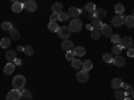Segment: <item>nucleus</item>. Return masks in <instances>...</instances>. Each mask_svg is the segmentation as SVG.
<instances>
[{
  "instance_id": "nucleus-1",
  "label": "nucleus",
  "mask_w": 134,
  "mask_h": 100,
  "mask_svg": "<svg viewBox=\"0 0 134 100\" xmlns=\"http://www.w3.org/2000/svg\"><path fill=\"white\" fill-rule=\"evenodd\" d=\"M12 85L15 90H24V85H26V77L23 75H16L14 76V80H12Z\"/></svg>"
},
{
  "instance_id": "nucleus-2",
  "label": "nucleus",
  "mask_w": 134,
  "mask_h": 100,
  "mask_svg": "<svg viewBox=\"0 0 134 100\" xmlns=\"http://www.w3.org/2000/svg\"><path fill=\"white\" fill-rule=\"evenodd\" d=\"M69 28L71 29V32H79V31L82 29V21H81V19L74 17V19L70 21Z\"/></svg>"
},
{
  "instance_id": "nucleus-3",
  "label": "nucleus",
  "mask_w": 134,
  "mask_h": 100,
  "mask_svg": "<svg viewBox=\"0 0 134 100\" xmlns=\"http://www.w3.org/2000/svg\"><path fill=\"white\" fill-rule=\"evenodd\" d=\"M71 29L70 28H67V27H59L58 29V36L63 40H69V38L71 36Z\"/></svg>"
},
{
  "instance_id": "nucleus-4",
  "label": "nucleus",
  "mask_w": 134,
  "mask_h": 100,
  "mask_svg": "<svg viewBox=\"0 0 134 100\" xmlns=\"http://www.w3.org/2000/svg\"><path fill=\"white\" fill-rule=\"evenodd\" d=\"M125 24V16L124 15H115L113 19H111V26L113 27H122Z\"/></svg>"
},
{
  "instance_id": "nucleus-5",
  "label": "nucleus",
  "mask_w": 134,
  "mask_h": 100,
  "mask_svg": "<svg viewBox=\"0 0 134 100\" xmlns=\"http://www.w3.org/2000/svg\"><path fill=\"white\" fill-rule=\"evenodd\" d=\"M99 29H100V35H103L106 38H111L114 35V33H113V28H111L109 24H102Z\"/></svg>"
},
{
  "instance_id": "nucleus-6",
  "label": "nucleus",
  "mask_w": 134,
  "mask_h": 100,
  "mask_svg": "<svg viewBox=\"0 0 134 100\" xmlns=\"http://www.w3.org/2000/svg\"><path fill=\"white\" fill-rule=\"evenodd\" d=\"M23 7L26 11H28V12H35L38 5L35 3V0H26V2L23 3Z\"/></svg>"
},
{
  "instance_id": "nucleus-7",
  "label": "nucleus",
  "mask_w": 134,
  "mask_h": 100,
  "mask_svg": "<svg viewBox=\"0 0 134 100\" xmlns=\"http://www.w3.org/2000/svg\"><path fill=\"white\" fill-rule=\"evenodd\" d=\"M21 97V91L20 90H11L8 93H7V100H20Z\"/></svg>"
},
{
  "instance_id": "nucleus-8",
  "label": "nucleus",
  "mask_w": 134,
  "mask_h": 100,
  "mask_svg": "<svg viewBox=\"0 0 134 100\" xmlns=\"http://www.w3.org/2000/svg\"><path fill=\"white\" fill-rule=\"evenodd\" d=\"M76 79L79 83H87L88 82V71H85V70H81L76 72Z\"/></svg>"
},
{
  "instance_id": "nucleus-9",
  "label": "nucleus",
  "mask_w": 134,
  "mask_h": 100,
  "mask_svg": "<svg viewBox=\"0 0 134 100\" xmlns=\"http://www.w3.org/2000/svg\"><path fill=\"white\" fill-rule=\"evenodd\" d=\"M119 46H121L122 48H126V49L131 48V47H133V40H131V38H129V36L121 38V43H119Z\"/></svg>"
},
{
  "instance_id": "nucleus-10",
  "label": "nucleus",
  "mask_w": 134,
  "mask_h": 100,
  "mask_svg": "<svg viewBox=\"0 0 134 100\" xmlns=\"http://www.w3.org/2000/svg\"><path fill=\"white\" fill-rule=\"evenodd\" d=\"M111 63H113L115 67H124V65H125V63H126V60H125L124 58H122L121 55H117V56H114V58H113V61H111Z\"/></svg>"
},
{
  "instance_id": "nucleus-11",
  "label": "nucleus",
  "mask_w": 134,
  "mask_h": 100,
  "mask_svg": "<svg viewBox=\"0 0 134 100\" xmlns=\"http://www.w3.org/2000/svg\"><path fill=\"white\" fill-rule=\"evenodd\" d=\"M106 14H107V12H106V9H105V8H97L94 12H93V16L102 20V19L106 16Z\"/></svg>"
},
{
  "instance_id": "nucleus-12",
  "label": "nucleus",
  "mask_w": 134,
  "mask_h": 100,
  "mask_svg": "<svg viewBox=\"0 0 134 100\" xmlns=\"http://www.w3.org/2000/svg\"><path fill=\"white\" fill-rule=\"evenodd\" d=\"M62 48L66 51V52H70L74 49V43L71 40H63L62 41Z\"/></svg>"
},
{
  "instance_id": "nucleus-13",
  "label": "nucleus",
  "mask_w": 134,
  "mask_h": 100,
  "mask_svg": "<svg viewBox=\"0 0 134 100\" xmlns=\"http://www.w3.org/2000/svg\"><path fill=\"white\" fill-rule=\"evenodd\" d=\"M72 53H74V56L75 58H81V56H83V55L86 53V49L83 48V47H74V49H72Z\"/></svg>"
},
{
  "instance_id": "nucleus-14",
  "label": "nucleus",
  "mask_w": 134,
  "mask_h": 100,
  "mask_svg": "<svg viewBox=\"0 0 134 100\" xmlns=\"http://www.w3.org/2000/svg\"><path fill=\"white\" fill-rule=\"evenodd\" d=\"M23 3H20V2H18V3H12V7H11V9H12V12H15V14H19V12H21L23 11Z\"/></svg>"
},
{
  "instance_id": "nucleus-15",
  "label": "nucleus",
  "mask_w": 134,
  "mask_h": 100,
  "mask_svg": "<svg viewBox=\"0 0 134 100\" xmlns=\"http://www.w3.org/2000/svg\"><path fill=\"white\" fill-rule=\"evenodd\" d=\"M5 59H7L9 63H12V61L16 59V51H14V49L7 51V52H5Z\"/></svg>"
},
{
  "instance_id": "nucleus-16",
  "label": "nucleus",
  "mask_w": 134,
  "mask_h": 100,
  "mask_svg": "<svg viewBox=\"0 0 134 100\" xmlns=\"http://www.w3.org/2000/svg\"><path fill=\"white\" fill-rule=\"evenodd\" d=\"M82 64H83V61H81L78 58H74V60L71 61L72 68H74V70H76V71H81V70H82Z\"/></svg>"
},
{
  "instance_id": "nucleus-17",
  "label": "nucleus",
  "mask_w": 134,
  "mask_h": 100,
  "mask_svg": "<svg viewBox=\"0 0 134 100\" xmlns=\"http://www.w3.org/2000/svg\"><path fill=\"white\" fill-rule=\"evenodd\" d=\"M14 71H15V64L14 63H7L5 67H4V73L11 75V73H14Z\"/></svg>"
},
{
  "instance_id": "nucleus-18",
  "label": "nucleus",
  "mask_w": 134,
  "mask_h": 100,
  "mask_svg": "<svg viewBox=\"0 0 134 100\" xmlns=\"http://www.w3.org/2000/svg\"><path fill=\"white\" fill-rule=\"evenodd\" d=\"M122 84H124V82H122L119 77H114V79L111 80V87H113L114 90H117V88H121Z\"/></svg>"
},
{
  "instance_id": "nucleus-19",
  "label": "nucleus",
  "mask_w": 134,
  "mask_h": 100,
  "mask_svg": "<svg viewBox=\"0 0 134 100\" xmlns=\"http://www.w3.org/2000/svg\"><path fill=\"white\" fill-rule=\"evenodd\" d=\"M63 5H62V3H54L52 4V7H51V9H52V12L54 14H60V12H63Z\"/></svg>"
},
{
  "instance_id": "nucleus-20",
  "label": "nucleus",
  "mask_w": 134,
  "mask_h": 100,
  "mask_svg": "<svg viewBox=\"0 0 134 100\" xmlns=\"http://www.w3.org/2000/svg\"><path fill=\"white\" fill-rule=\"evenodd\" d=\"M114 96H115V99H118V100H124V99L126 97L125 91H122L121 88H117V90L114 91Z\"/></svg>"
},
{
  "instance_id": "nucleus-21",
  "label": "nucleus",
  "mask_w": 134,
  "mask_h": 100,
  "mask_svg": "<svg viewBox=\"0 0 134 100\" xmlns=\"http://www.w3.org/2000/svg\"><path fill=\"white\" fill-rule=\"evenodd\" d=\"M67 14L70 15V17H78L81 12H79V9H78L76 7H70V8H69V12H67Z\"/></svg>"
},
{
  "instance_id": "nucleus-22",
  "label": "nucleus",
  "mask_w": 134,
  "mask_h": 100,
  "mask_svg": "<svg viewBox=\"0 0 134 100\" xmlns=\"http://www.w3.org/2000/svg\"><path fill=\"white\" fill-rule=\"evenodd\" d=\"M93 67H94V65H93V61H91V60H85L83 64H82V70L90 72V71L93 70Z\"/></svg>"
},
{
  "instance_id": "nucleus-23",
  "label": "nucleus",
  "mask_w": 134,
  "mask_h": 100,
  "mask_svg": "<svg viewBox=\"0 0 134 100\" xmlns=\"http://www.w3.org/2000/svg\"><path fill=\"white\" fill-rule=\"evenodd\" d=\"M125 26H126L127 28H133V27H134V16H133V15L125 17Z\"/></svg>"
},
{
  "instance_id": "nucleus-24",
  "label": "nucleus",
  "mask_w": 134,
  "mask_h": 100,
  "mask_svg": "<svg viewBox=\"0 0 134 100\" xmlns=\"http://www.w3.org/2000/svg\"><path fill=\"white\" fill-rule=\"evenodd\" d=\"M9 38H11V40H19L20 39V32L18 31V29H11L9 31Z\"/></svg>"
},
{
  "instance_id": "nucleus-25",
  "label": "nucleus",
  "mask_w": 134,
  "mask_h": 100,
  "mask_svg": "<svg viewBox=\"0 0 134 100\" xmlns=\"http://www.w3.org/2000/svg\"><path fill=\"white\" fill-rule=\"evenodd\" d=\"M11 46V38H3L0 40V47L2 48H8Z\"/></svg>"
},
{
  "instance_id": "nucleus-26",
  "label": "nucleus",
  "mask_w": 134,
  "mask_h": 100,
  "mask_svg": "<svg viewBox=\"0 0 134 100\" xmlns=\"http://www.w3.org/2000/svg\"><path fill=\"white\" fill-rule=\"evenodd\" d=\"M95 9H97V7H95L94 3H87L85 5V11H86V12H88V14H93Z\"/></svg>"
},
{
  "instance_id": "nucleus-27",
  "label": "nucleus",
  "mask_w": 134,
  "mask_h": 100,
  "mask_svg": "<svg viewBox=\"0 0 134 100\" xmlns=\"http://www.w3.org/2000/svg\"><path fill=\"white\" fill-rule=\"evenodd\" d=\"M94 28H100V26H102L103 23H102V20L100 19H98V17H93V20H91V23H90Z\"/></svg>"
},
{
  "instance_id": "nucleus-28",
  "label": "nucleus",
  "mask_w": 134,
  "mask_h": 100,
  "mask_svg": "<svg viewBox=\"0 0 134 100\" xmlns=\"http://www.w3.org/2000/svg\"><path fill=\"white\" fill-rule=\"evenodd\" d=\"M21 97H24L26 100H31L32 99V92L30 90H21Z\"/></svg>"
},
{
  "instance_id": "nucleus-29",
  "label": "nucleus",
  "mask_w": 134,
  "mask_h": 100,
  "mask_svg": "<svg viewBox=\"0 0 134 100\" xmlns=\"http://www.w3.org/2000/svg\"><path fill=\"white\" fill-rule=\"evenodd\" d=\"M48 29H50L51 32H58L59 26L57 24V21H50V23H48Z\"/></svg>"
},
{
  "instance_id": "nucleus-30",
  "label": "nucleus",
  "mask_w": 134,
  "mask_h": 100,
  "mask_svg": "<svg viewBox=\"0 0 134 100\" xmlns=\"http://www.w3.org/2000/svg\"><path fill=\"white\" fill-rule=\"evenodd\" d=\"M91 38L94 40H99V38H100V29L99 28H94L91 31Z\"/></svg>"
},
{
  "instance_id": "nucleus-31",
  "label": "nucleus",
  "mask_w": 134,
  "mask_h": 100,
  "mask_svg": "<svg viewBox=\"0 0 134 100\" xmlns=\"http://www.w3.org/2000/svg\"><path fill=\"white\" fill-rule=\"evenodd\" d=\"M2 29L9 32L11 29H12V24H11L9 21H3V23H2Z\"/></svg>"
},
{
  "instance_id": "nucleus-32",
  "label": "nucleus",
  "mask_w": 134,
  "mask_h": 100,
  "mask_svg": "<svg viewBox=\"0 0 134 100\" xmlns=\"http://www.w3.org/2000/svg\"><path fill=\"white\" fill-rule=\"evenodd\" d=\"M114 9H115V12H117L118 15H122V14L125 12V5H124V4H117Z\"/></svg>"
},
{
  "instance_id": "nucleus-33",
  "label": "nucleus",
  "mask_w": 134,
  "mask_h": 100,
  "mask_svg": "<svg viewBox=\"0 0 134 100\" xmlns=\"http://www.w3.org/2000/svg\"><path fill=\"white\" fill-rule=\"evenodd\" d=\"M110 39H111V43H113L114 46H117V44L121 43V36H119V35H115V33H114V35L111 36Z\"/></svg>"
},
{
  "instance_id": "nucleus-34",
  "label": "nucleus",
  "mask_w": 134,
  "mask_h": 100,
  "mask_svg": "<svg viewBox=\"0 0 134 100\" xmlns=\"http://www.w3.org/2000/svg\"><path fill=\"white\" fill-rule=\"evenodd\" d=\"M102 59H103L105 63H111V61H113V55L107 52V53H105L103 56H102Z\"/></svg>"
},
{
  "instance_id": "nucleus-35",
  "label": "nucleus",
  "mask_w": 134,
  "mask_h": 100,
  "mask_svg": "<svg viewBox=\"0 0 134 100\" xmlns=\"http://www.w3.org/2000/svg\"><path fill=\"white\" fill-rule=\"evenodd\" d=\"M23 52H24V55H27V56H31V55L34 53V48L31 46H27V47L23 48Z\"/></svg>"
},
{
  "instance_id": "nucleus-36",
  "label": "nucleus",
  "mask_w": 134,
  "mask_h": 100,
  "mask_svg": "<svg viewBox=\"0 0 134 100\" xmlns=\"http://www.w3.org/2000/svg\"><path fill=\"white\" fill-rule=\"evenodd\" d=\"M122 49H124V48H122L121 46H119V44H117V46H114L113 47V51H111V52H113L114 55H115V56H117V55H121V51Z\"/></svg>"
},
{
  "instance_id": "nucleus-37",
  "label": "nucleus",
  "mask_w": 134,
  "mask_h": 100,
  "mask_svg": "<svg viewBox=\"0 0 134 100\" xmlns=\"http://www.w3.org/2000/svg\"><path fill=\"white\" fill-rule=\"evenodd\" d=\"M67 19H70V15L67 14V12H60L59 14V20L60 21H66Z\"/></svg>"
},
{
  "instance_id": "nucleus-38",
  "label": "nucleus",
  "mask_w": 134,
  "mask_h": 100,
  "mask_svg": "<svg viewBox=\"0 0 134 100\" xmlns=\"http://www.w3.org/2000/svg\"><path fill=\"white\" fill-rule=\"evenodd\" d=\"M74 58H75V56H74L72 51H70V52H67V53H66V59L69 60V61H72V60H74Z\"/></svg>"
},
{
  "instance_id": "nucleus-39",
  "label": "nucleus",
  "mask_w": 134,
  "mask_h": 100,
  "mask_svg": "<svg viewBox=\"0 0 134 100\" xmlns=\"http://www.w3.org/2000/svg\"><path fill=\"white\" fill-rule=\"evenodd\" d=\"M50 19H51V21H57V20H59V14H51V16H50Z\"/></svg>"
},
{
  "instance_id": "nucleus-40",
  "label": "nucleus",
  "mask_w": 134,
  "mask_h": 100,
  "mask_svg": "<svg viewBox=\"0 0 134 100\" xmlns=\"http://www.w3.org/2000/svg\"><path fill=\"white\" fill-rule=\"evenodd\" d=\"M127 56H129V58H134V48H133V47L127 49Z\"/></svg>"
},
{
  "instance_id": "nucleus-41",
  "label": "nucleus",
  "mask_w": 134,
  "mask_h": 100,
  "mask_svg": "<svg viewBox=\"0 0 134 100\" xmlns=\"http://www.w3.org/2000/svg\"><path fill=\"white\" fill-rule=\"evenodd\" d=\"M14 64H15V65H21V60H20V59H18V58H16V59H15V60H14Z\"/></svg>"
},
{
  "instance_id": "nucleus-42",
  "label": "nucleus",
  "mask_w": 134,
  "mask_h": 100,
  "mask_svg": "<svg viewBox=\"0 0 134 100\" xmlns=\"http://www.w3.org/2000/svg\"><path fill=\"white\" fill-rule=\"evenodd\" d=\"M86 28H87L88 31H93V29H94V27H93L91 24H87V26H86Z\"/></svg>"
},
{
  "instance_id": "nucleus-43",
  "label": "nucleus",
  "mask_w": 134,
  "mask_h": 100,
  "mask_svg": "<svg viewBox=\"0 0 134 100\" xmlns=\"http://www.w3.org/2000/svg\"><path fill=\"white\" fill-rule=\"evenodd\" d=\"M124 100H133V99H131V97H125Z\"/></svg>"
},
{
  "instance_id": "nucleus-44",
  "label": "nucleus",
  "mask_w": 134,
  "mask_h": 100,
  "mask_svg": "<svg viewBox=\"0 0 134 100\" xmlns=\"http://www.w3.org/2000/svg\"><path fill=\"white\" fill-rule=\"evenodd\" d=\"M11 2H12V3H18V2H19V0H11Z\"/></svg>"
},
{
  "instance_id": "nucleus-45",
  "label": "nucleus",
  "mask_w": 134,
  "mask_h": 100,
  "mask_svg": "<svg viewBox=\"0 0 134 100\" xmlns=\"http://www.w3.org/2000/svg\"><path fill=\"white\" fill-rule=\"evenodd\" d=\"M133 16H134V9H133Z\"/></svg>"
},
{
  "instance_id": "nucleus-46",
  "label": "nucleus",
  "mask_w": 134,
  "mask_h": 100,
  "mask_svg": "<svg viewBox=\"0 0 134 100\" xmlns=\"http://www.w3.org/2000/svg\"><path fill=\"white\" fill-rule=\"evenodd\" d=\"M133 48H134V41H133Z\"/></svg>"
},
{
  "instance_id": "nucleus-47",
  "label": "nucleus",
  "mask_w": 134,
  "mask_h": 100,
  "mask_svg": "<svg viewBox=\"0 0 134 100\" xmlns=\"http://www.w3.org/2000/svg\"><path fill=\"white\" fill-rule=\"evenodd\" d=\"M133 100H134V93H133Z\"/></svg>"
}]
</instances>
